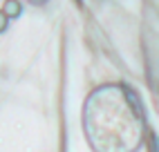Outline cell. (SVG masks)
Wrapping results in <instances>:
<instances>
[{
    "instance_id": "2",
    "label": "cell",
    "mask_w": 159,
    "mask_h": 152,
    "mask_svg": "<svg viewBox=\"0 0 159 152\" xmlns=\"http://www.w3.org/2000/svg\"><path fill=\"white\" fill-rule=\"evenodd\" d=\"M7 25H9V18L2 14V9H0V34H2V31L7 29Z\"/></svg>"
},
{
    "instance_id": "1",
    "label": "cell",
    "mask_w": 159,
    "mask_h": 152,
    "mask_svg": "<svg viewBox=\"0 0 159 152\" xmlns=\"http://www.w3.org/2000/svg\"><path fill=\"white\" fill-rule=\"evenodd\" d=\"M2 14L9 20L18 18L20 14H23V5H20V0H5V2H2Z\"/></svg>"
}]
</instances>
